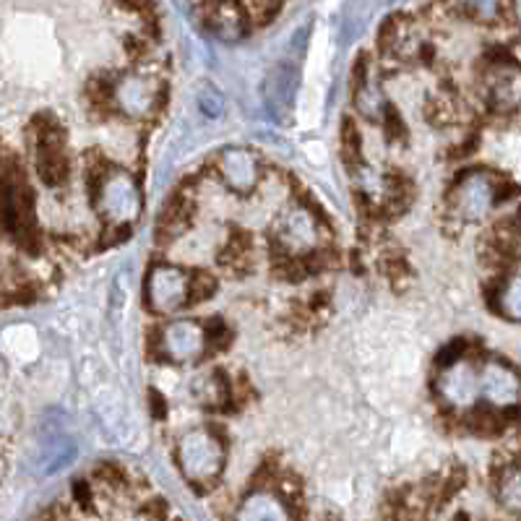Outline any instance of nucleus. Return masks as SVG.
Returning a JSON list of instances; mask_svg holds the SVG:
<instances>
[{"label":"nucleus","instance_id":"2","mask_svg":"<svg viewBox=\"0 0 521 521\" xmlns=\"http://www.w3.org/2000/svg\"><path fill=\"white\" fill-rule=\"evenodd\" d=\"M128 3V8H146L149 5V0H125Z\"/></svg>","mask_w":521,"mask_h":521},{"label":"nucleus","instance_id":"1","mask_svg":"<svg viewBox=\"0 0 521 521\" xmlns=\"http://www.w3.org/2000/svg\"><path fill=\"white\" fill-rule=\"evenodd\" d=\"M212 292L214 279L212 276H206V274H198V276H194V279L188 282V297H194V300H206Z\"/></svg>","mask_w":521,"mask_h":521}]
</instances>
